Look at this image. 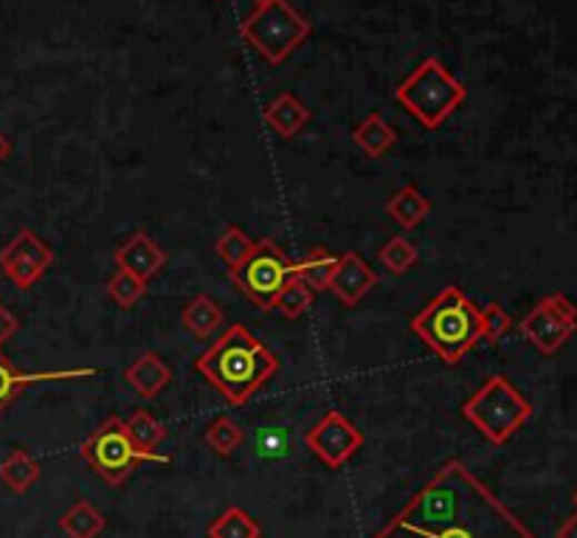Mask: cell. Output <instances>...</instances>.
<instances>
[{
    "mask_svg": "<svg viewBox=\"0 0 577 538\" xmlns=\"http://www.w3.org/2000/svg\"><path fill=\"white\" fill-rule=\"evenodd\" d=\"M372 538H536L465 462L439 468Z\"/></svg>",
    "mask_w": 577,
    "mask_h": 538,
    "instance_id": "1",
    "label": "cell"
},
{
    "mask_svg": "<svg viewBox=\"0 0 577 538\" xmlns=\"http://www.w3.org/2000/svg\"><path fill=\"white\" fill-rule=\"evenodd\" d=\"M195 369L231 406H246L265 383L277 376L279 358L246 325H231L195 361Z\"/></svg>",
    "mask_w": 577,
    "mask_h": 538,
    "instance_id": "2",
    "label": "cell"
},
{
    "mask_svg": "<svg viewBox=\"0 0 577 538\" xmlns=\"http://www.w3.org/2000/svg\"><path fill=\"white\" fill-rule=\"evenodd\" d=\"M411 333L431 347L448 367H457L481 341V310L457 285H446L411 319Z\"/></svg>",
    "mask_w": 577,
    "mask_h": 538,
    "instance_id": "3",
    "label": "cell"
},
{
    "mask_svg": "<svg viewBox=\"0 0 577 538\" xmlns=\"http://www.w3.org/2000/svg\"><path fill=\"white\" fill-rule=\"evenodd\" d=\"M465 97L468 88L437 57H426L395 91V102L428 130H437Z\"/></svg>",
    "mask_w": 577,
    "mask_h": 538,
    "instance_id": "4",
    "label": "cell"
},
{
    "mask_svg": "<svg viewBox=\"0 0 577 538\" xmlns=\"http://www.w3.org/2000/svg\"><path fill=\"white\" fill-rule=\"evenodd\" d=\"M462 418L485 440L501 446L533 418V406L505 376H490L465 400Z\"/></svg>",
    "mask_w": 577,
    "mask_h": 538,
    "instance_id": "5",
    "label": "cell"
},
{
    "mask_svg": "<svg viewBox=\"0 0 577 538\" xmlns=\"http://www.w3.org/2000/svg\"><path fill=\"white\" fill-rule=\"evenodd\" d=\"M310 34H314V26L307 23L288 0H273L268 7L253 9L240 23L242 40L271 66H282Z\"/></svg>",
    "mask_w": 577,
    "mask_h": 538,
    "instance_id": "6",
    "label": "cell"
},
{
    "mask_svg": "<svg viewBox=\"0 0 577 538\" xmlns=\"http://www.w3.org/2000/svg\"><path fill=\"white\" fill-rule=\"evenodd\" d=\"M79 457L84 462H91L93 471L108 482L110 488H119L130 479V474L141 466V462H172L167 454L158 451H141L136 442L127 435V426L121 418H108L97 431L79 448Z\"/></svg>",
    "mask_w": 577,
    "mask_h": 538,
    "instance_id": "7",
    "label": "cell"
},
{
    "mask_svg": "<svg viewBox=\"0 0 577 538\" xmlns=\"http://www.w3.org/2000/svg\"><path fill=\"white\" fill-rule=\"evenodd\" d=\"M288 279H294V262L282 255V248L273 240L253 242L248 260L231 271V282L237 285V291L262 310H273V302Z\"/></svg>",
    "mask_w": 577,
    "mask_h": 538,
    "instance_id": "8",
    "label": "cell"
},
{
    "mask_svg": "<svg viewBox=\"0 0 577 538\" xmlns=\"http://www.w3.org/2000/svg\"><path fill=\"white\" fill-rule=\"evenodd\" d=\"M577 330V308L564 293H549L521 321V336L533 347L553 356Z\"/></svg>",
    "mask_w": 577,
    "mask_h": 538,
    "instance_id": "9",
    "label": "cell"
},
{
    "mask_svg": "<svg viewBox=\"0 0 577 538\" xmlns=\"http://www.w3.org/2000/svg\"><path fill=\"white\" fill-rule=\"evenodd\" d=\"M51 266H54V251L31 229L18 231L7 248H0V271L9 282L18 285L20 291H29L31 285L40 282Z\"/></svg>",
    "mask_w": 577,
    "mask_h": 538,
    "instance_id": "10",
    "label": "cell"
},
{
    "mask_svg": "<svg viewBox=\"0 0 577 538\" xmlns=\"http://www.w3.org/2000/svg\"><path fill=\"white\" fill-rule=\"evenodd\" d=\"M305 446L319 457L325 466L341 468L352 460L364 446V431L347 420L341 411H327L325 418L305 435Z\"/></svg>",
    "mask_w": 577,
    "mask_h": 538,
    "instance_id": "11",
    "label": "cell"
},
{
    "mask_svg": "<svg viewBox=\"0 0 577 538\" xmlns=\"http://www.w3.org/2000/svg\"><path fill=\"white\" fill-rule=\"evenodd\" d=\"M375 285H378V273L364 262V257H358L355 251H344V255H338V266L332 271L327 291H332L344 305L355 308Z\"/></svg>",
    "mask_w": 577,
    "mask_h": 538,
    "instance_id": "12",
    "label": "cell"
},
{
    "mask_svg": "<svg viewBox=\"0 0 577 538\" xmlns=\"http://www.w3.org/2000/svg\"><path fill=\"white\" fill-rule=\"evenodd\" d=\"M113 260H116V268L130 271L132 277L150 282V279L167 266V251H163V248L147 235V231H136L125 246L116 248Z\"/></svg>",
    "mask_w": 577,
    "mask_h": 538,
    "instance_id": "13",
    "label": "cell"
},
{
    "mask_svg": "<svg viewBox=\"0 0 577 538\" xmlns=\"http://www.w3.org/2000/svg\"><path fill=\"white\" fill-rule=\"evenodd\" d=\"M97 369H60V372H20L14 363L0 352V415L12 406V400L23 392L26 387L49 381H68V378H93Z\"/></svg>",
    "mask_w": 577,
    "mask_h": 538,
    "instance_id": "14",
    "label": "cell"
},
{
    "mask_svg": "<svg viewBox=\"0 0 577 538\" xmlns=\"http://www.w3.org/2000/svg\"><path fill=\"white\" fill-rule=\"evenodd\" d=\"M125 381L130 383L141 398H158L172 381V369L167 367L158 352H141L130 367L125 369Z\"/></svg>",
    "mask_w": 577,
    "mask_h": 538,
    "instance_id": "15",
    "label": "cell"
},
{
    "mask_svg": "<svg viewBox=\"0 0 577 538\" xmlns=\"http://www.w3.org/2000/svg\"><path fill=\"white\" fill-rule=\"evenodd\" d=\"M310 119H314V113H310L294 93H279V97L265 108V121H268V128H271L279 139H294V136H299Z\"/></svg>",
    "mask_w": 577,
    "mask_h": 538,
    "instance_id": "16",
    "label": "cell"
},
{
    "mask_svg": "<svg viewBox=\"0 0 577 538\" xmlns=\"http://www.w3.org/2000/svg\"><path fill=\"white\" fill-rule=\"evenodd\" d=\"M386 215H389L400 229L411 231L417 229L428 215H431V200H428L426 195L417 192L415 187H404L397 189V192L389 198V203H386Z\"/></svg>",
    "mask_w": 577,
    "mask_h": 538,
    "instance_id": "17",
    "label": "cell"
},
{
    "mask_svg": "<svg viewBox=\"0 0 577 538\" xmlns=\"http://www.w3.org/2000/svg\"><path fill=\"white\" fill-rule=\"evenodd\" d=\"M355 147H361L369 158H384L395 147L397 133L380 113H369L367 119L352 130Z\"/></svg>",
    "mask_w": 577,
    "mask_h": 538,
    "instance_id": "18",
    "label": "cell"
},
{
    "mask_svg": "<svg viewBox=\"0 0 577 538\" xmlns=\"http://www.w3.org/2000/svg\"><path fill=\"white\" fill-rule=\"evenodd\" d=\"M336 266H338V255L327 251L325 246H316L310 248V255H305L299 262H294V277L301 279L305 285H310V288L319 293V291H327V285H330Z\"/></svg>",
    "mask_w": 577,
    "mask_h": 538,
    "instance_id": "19",
    "label": "cell"
},
{
    "mask_svg": "<svg viewBox=\"0 0 577 538\" xmlns=\"http://www.w3.org/2000/svg\"><path fill=\"white\" fill-rule=\"evenodd\" d=\"M105 527H108V519L91 502H84V499L73 502L60 519V530L68 538H99L105 532Z\"/></svg>",
    "mask_w": 577,
    "mask_h": 538,
    "instance_id": "20",
    "label": "cell"
},
{
    "mask_svg": "<svg viewBox=\"0 0 577 538\" xmlns=\"http://www.w3.org/2000/svg\"><path fill=\"white\" fill-rule=\"evenodd\" d=\"M223 310L217 308L215 299L206 297V293H198V297L192 299V302L183 308L181 313V321L183 327H187L189 333L195 336V339H209L211 333H215L217 327L223 325Z\"/></svg>",
    "mask_w": 577,
    "mask_h": 538,
    "instance_id": "21",
    "label": "cell"
},
{
    "mask_svg": "<svg viewBox=\"0 0 577 538\" xmlns=\"http://www.w3.org/2000/svg\"><path fill=\"white\" fill-rule=\"evenodd\" d=\"M37 479H40V462L23 448L12 451L7 460L0 462V482L12 488L14 494H26Z\"/></svg>",
    "mask_w": 577,
    "mask_h": 538,
    "instance_id": "22",
    "label": "cell"
},
{
    "mask_svg": "<svg viewBox=\"0 0 577 538\" xmlns=\"http://www.w3.org/2000/svg\"><path fill=\"white\" fill-rule=\"evenodd\" d=\"M206 532H209V538H259L262 536L257 519H253L248 510L237 508V505H231V508H226L223 514L217 516Z\"/></svg>",
    "mask_w": 577,
    "mask_h": 538,
    "instance_id": "23",
    "label": "cell"
},
{
    "mask_svg": "<svg viewBox=\"0 0 577 538\" xmlns=\"http://www.w3.org/2000/svg\"><path fill=\"white\" fill-rule=\"evenodd\" d=\"M125 426L130 440L136 442L141 451H156V448L167 440V426H163L158 418H152L150 411L145 409L132 411L130 420H125Z\"/></svg>",
    "mask_w": 577,
    "mask_h": 538,
    "instance_id": "24",
    "label": "cell"
},
{
    "mask_svg": "<svg viewBox=\"0 0 577 538\" xmlns=\"http://www.w3.org/2000/svg\"><path fill=\"white\" fill-rule=\"evenodd\" d=\"M314 302H316L314 288L294 277L288 279V285L279 291L277 302H273V310H279L285 319H299V316H305L307 310L314 308Z\"/></svg>",
    "mask_w": 577,
    "mask_h": 538,
    "instance_id": "25",
    "label": "cell"
},
{
    "mask_svg": "<svg viewBox=\"0 0 577 538\" xmlns=\"http://www.w3.org/2000/svg\"><path fill=\"white\" fill-rule=\"evenodd\" d=\"M215 251H217V257H220V260H223L226 266L235 271V268H240L242 262L248 260V255L253 251V240L246 235V231L237 229V226H229L223 235L217 237Z\"/></svg>",
    "mask_w": 577,
    "mask_h": 538,
    "instance_id": "26",
    "label": "cell"
},
{
    "mask_svg": "<svg viewBox=\"0 0 577 538\" xmlns=\"http://www.w3.org/2000/svg\"><path fill=\"white\" fill-rule=\"evenodd\" d=\"M206 446L211 448L215 454H220V457H231V454L237 451V448L242 446V440H246V431L240 429V424L231 418H217L215 424L206 429Z\"/></svg>",
    "mask_w": 577,
    "mask_h": 538,
    "instance_id": "27",
    "label": "cell"
},
{
    "mask_svg": "<svg viewBox=\"0 0 577 538\" xmlns=\"http://www.w3.org/2000/svg\"><path fill=\"white\" fill-rule=\"evenodd\" d=\"M145 293H147V282L139 277H132L130 271H121V268H119V271H116L113 277L108 279V297L125 310L136 308Z\"/></svg>",
    "mask_w": 577,
    "mask_h": 538,
    "instance_id": "28",
    "label": "cell"
},
{
    "mask_svg": "<svg viewBox=\"0 0 577 538\" xmlns=\"http://www.w3.org/2000/svg\"><path fill=\"white\" fill-rule=\"evenodd\" d=\"M380 262L386 266V271H391L400 277V273H406L417 262L415 242L406 240V237H400V235L391 237V240H386V246L380 248Z\"/></svg>",
    "mask_w": 577,
    "mask_h": 538,
    "instance_id": "29",
    "label": "cell"
},
{
    "mask_svg": "<svg viewBox=\"0 0 577 538\" xmlns=\"http://www.w3.org/2000/svg\"><path fill=\"white\" fill-rule=\"evenodd\" d=\"M510 327L513 319L505 313V308L499 302H490L487 308H481V341L496 345V341H501L510 333Z\"/></svg>",
    "mask_w": 577,
    "mask_h": 538,
    "instance_id": "30",
    "label": "cell"
},
{
    "mask_svg": "<svg viewBox=\"0 0 577 538\" xmlns=\"http://www.w3.org/2000/svg\"><path fill=\"white\" fill-rule=\"evenodd\" d=\"M18 330H20V319L7 308V305L0 302V347L7 345Z\"/></svg>",
    "mask_w": 577,
    "mask_h": 538,
    "instance_id": "31",
    "label": "cell"
},
{
    "mask_svg": "<svg viewBox=\"0 0 577 538\" xmlns=\"http://www.w3.org/2000/svg\"><path fill=\"white\" fill-rule=\"evenodd\" d=\"M558 538H577V516H571V519L560 527Z\"/></svg>",
    "mask_w": 577,
    "mask_h": 538,
    "instance_id": "32",
    "label": "cell"
},
{
    "mask_svg": "<svg viewBox=\"0 0 577 538\" xmlns=\"http://www.w3.org/2000/svg\"><path fill=\"white\" fill-rule=\"evenodd\" d=\"M9 152H12V141H9V139H7V133H3V130H0V163L7 161Z\"/></svg>",
    "mask_w": 577,
    "mask_h": 538,
    "instance_id": "33",
    "label": "cell"
},
{
    "mask_svg": "<svg viewBox=\"0 0 577 538\" xmlns=\"http://www.w3.org/2000/svg\"><path fill=\"white\" fill-rule=\"evenodd\" d=\"M268 3H273V0H253V7H268Z\"/></svg>",
    "mask_w": 577,
    "mask_h": 538,
    "instance_id": "34",
    "label": "cell"
},
{
    "mask_svg": "<svg viewBox=\"0 0 577 538\" xmlns=\"http://www.w3.org/2000/svg\"><path fill=\"white\" fill-rule=\"evenodd\" d=\"M571 502H575V508H577V490H575V496H571Z\"/></svg>",
    "mask_w": 577,
    "mask_h": 538,
    "instance_id": "35",
    "label": "cell"
}]
</instances>
